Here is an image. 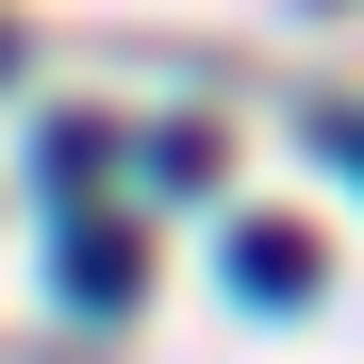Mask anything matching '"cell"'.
Returning a JSON list of instances; mask_svg holds the SVG:
<instances>
[{
    "label": "cell",
    "instance_id": "obj_4",
    "mask_svg": "<svg viewBox=\"0 0 364 364\" xmlns=\"http://www.w3.org/2000/svg\"><path fill=\"white\" fill-rule=\"evenodd\" d=\"M0 67H17V33H0Z\"/></svg>",
    "mask_w": 364,
    "mask_h": 364
},
{
    "label": "cell",
    "instance_id": "obj_1",
    "mask_svg": "<svg viewBox=\"0 0 364 364\" xmlns=\"http://www.w3.org/2000/svg\"><path fill=\"white\" fill-rule=\"evenodd\" d=\"M67 298L116 315V298H133V232H67Z\"/></svg>",
    "mask_w": 364,
    "mask_h": 364
},
{
    "label": "cell",
    "instance_id": "obj_2",
    "mask_svg": "<svg viewBox=\"0 0 364 364\" xmlns=\"http://www.w3.org/2000/svg\"><path fill=\"white\" fill-rule=\"evenodd\" d=\"M232 282L249 298H315V249H298V232H232Z\"/></svg>",
    "mask_w": 364,
    "mask_h": 364
},
{
    "label": "cell",
    "instance_id": "obj_3",
    "mask_svg": "<svg viewBox=\"0 0 364 364\" xmlns=\"http://www.w3.org/2000/svg\"><path fill=\"white\" fill-rule=\"evenodd\" d=\"M315 149H331V166H364V116H315Z\"/></svg>",
    "mask_w": 364,
    "mask_h": 364
}]
</instances>
